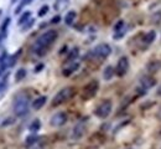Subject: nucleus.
Listing matches in <instances>:
<instances>
[{
    "label": "nucleus",
    "mask_w": 161,
    "mask_h": 149,
    "mask_svg": "<svg viewBox=\"0 0 161 149\" xmlns=\"http://www.w3.org/2000/svg\"><path fill=\"white\" fill-rule=\"evenodd\" d=\"M56 39H57L56 30H47L46 33H44L42 35H40L37 37L34 46H32V51L35 53H37L39 56H42L44 53H46L48 47L56 41Z\"/></svg>",
    "instance_id": "nucleus-1"
},
{
    "label": "nucleus",
    "mask_w": 161,
    "mask_h": 149,
    "mask_svg": "<svg viewBox=\"0 0 161 149\" xmlns=\"http://www.w3.org/2000/svg\"><path fill=\"white\" fill-rule=\"evenodd\" d=\"M29 106H30V98H29L27 93L20 92V93L15 95L14 102H13V109L17 117L25 116L29 112Z\"/></svg>",
    "instance_id": "nucleus-2"
},
{
    "label": "nucleus",
    "mask_w": 161,
    "mask_h": 149,
    "mask_svg": "<svg viewBox=\"0 0 161 149\" xmlns=\"http://www.w3.org/2000/svg\"><path fill=\"white\" fill-rule=\"evenodd\" d=\"M73 96H75V88L73 87H64V88L59 89V91L55 95V97L52 100V106L57 107L64 102L70 101Z\"/></svg>",
    "instance_id": "nucleus-3"
},
{
    "label": "nucleus",
    "mask_w": 161,
    "mask_h": 149,
    "mask_svg": "<svg viewBox=\"0 0 161 149\" xmlns=\"http://www.w3.org/2000/svg\"><path fill=\"white\" fill-rule=\"evenodd\" d=\"M98 89H99V82L97 81V80H93L90 82H88L84 87H83V91L81 93V97L83 101H89L92 100L97 92H98Z\"/></svg>",
    "instance_id": "nucleus-4"
},
{
    "label": "nucleus",
    "mask_w": 161,
    "mask_h": 149,
    "mask_svg": "<svg viewBox=\"0 0 161 149\" xmlns=\"http://www.w3.org/2000/svg\"><path fill=\"white\" fill-rule=\"evenodd\" d=\"M112 108H113V104H112V101L110 100H105L103 101L98 107L95 108L94 111V114L99 118H107L110 112H112Z\"/></svg>",
    "instance_id": "nucleus-5"
},
{
    "label": "nucleus",
    "mask_w": 161,
    "mask_h": 149,
    "mask_svg": "<svg viewBox=\"0 0 161 149\" xmlns=\"http://www.w3.org/2000/svg\"><path fill=\"white\" fill-rule=\"evenodd\" d=\"M110 52H112V49L108 44H99L93 49L92 56L98 57V58H105L110 55Z\"/></svg>",
    "instance_id": "nucleus-6"
},
{
    "label": "nucleus",
    "mask_w": 161,
    "mask_h": 149,
    "mask_svg": "<svg viewBox=\"0 0 161 149\" xmlns=\"http://www.w3.org/2000/svg\"><path fill=\"white\" fill-rule=\"evenodd\" d=\"M66 122H67V114L64 112H57L50 119V124L52 127H62Z\"/></svg>",
    "instance_id": "nucleus-7"
},
{
    "label": "nucleus",
    "mask_w": 161,
    "mask_h": 149,
    "mask_svg": "<svg viewBox=\"0 0 161 149\" xmlns=\"http://www.w3.org/2000/svg\"><path fill=\"white\" fill-rule=\"evenodd\" d=\"M129 70V60L128 57H120L119 61L117 64V67H115V73L119 76V77H123Z\"/></svg>",
    "instance_id": "nucleus-8"
},
{
    "label": "nucleus",
    "mask_w": 161,
    "mask_h": 149,
    "mask_svg": "<svg viewBox=\"0 0 161 149\" xmlns=\"http://www.w3.org/2000/svg\"><path fill=\"white\" fill-rule=\"evenodd\" d=\"M84 126H83V123H78V124H76L75 127H73V129H72V134H71V137H72V139H75V140H78V139H81L82 137H83V134H84Z\"/></svg>",
    "instance_id": "nucleus-9"
},
{
    "label": "nucleus",
    "mask_w": 161,
    "mask_h": 149,
    "mask_svg": "<svg viewBox=\"0 0 161 149\" xmlns=\"http://www.w3.org/2000/svg\"><path fill=\"white\" fill-rule=\"evenodd\" d=\"M46 100L47 97L46 96H41V97H37L36 100H34V102H32V108H34L35 111H39L44 107V104L46 103Z\"/></svg>",
    "instance_id": "nucleus-10"
},
{
    "label": "nucleus",
    "mask_w": 161,
    "mask_h": 149,
    "mask_svg": "<svg viewBox=\"0 0 161 149\" xmlns=\"http://www.w3.org/2000/svg\"><path fill=\"white\" fill-rule=\"evenodd\" d=\"M114 73H115V69H113L112 66H107L104 69V71H103V78L105 81H110L113 78Z\"/></svg>",
    "instance_id": "nucleus-11"
},
{
    "label": "nucleus",
    "mask_w": 161,
    "mask_h": 149,
    "mask_svg": "<svg viewBox=\"0 0 161 149\" xmlns=\"http://www.w3.org/2000/svg\"><path fill=\"white\" fill-rule=\"evenodd\" d=\"M78 67H79V64H78V62H73L71 66H68V67L64 69V70L62 71V73H63V76H70V75H72L75 71H77Z\"/></svg>",
    "instance_id": "nucleus-12"
},
{
    "label": "nucleus",
    "mask_w": 161,
    "mask_h": 149,
    "mask_svg": "<svg viewBox=\"0 0 161 149\" xmlns=\"http://www.w3.org/2000/svg\"><path fill=\"white\" fill-rule=\"evenodd\" d=\"M76 16H77V14H76V11H68L67 14H66V16H64V22H66V25H68V26H71V25H73V22H75V20H76Z\"/></svg>",
    "instance_id": "nucleus-13"
},
{
    "label": "nucleus",
    "mask_w": 161,
    "mask_h": 149,
    "mask_svg": "<svg viewBox=\"0 0 161 149\" xmlns=\"http://www.w3.org/2000/svg\"><path fill=\"white\" fill-rule=\"evenodd\" d=\"M68 0H56V3H55V5H53V8H55V10H57V11H59V10H63V9H66V6L68 5Z\"/></svg>",
    "instance_id": "nucleus-14"
},
{
    "label": "nucleus",
    "mask_w": 161,
    "mask_h": 149,
    "mask_svg": "<svg viewBox=\"0 0 161 149\" xmlns=\"http://www.w3.org/2000/svg\"><path fill=\"white\" fill-rule=\"evenodd\" d=\"M40 128H41L40 119H34V121L31 122V124L29 126V129H30L31 132H37V131H40Z\"/></svg>",
    "instance_id": "nucleus-15"
},
{
    "label": "nucleus",
    "mask_w": 161,
    "mask_h": 149,
    "mask_svg": "<svg viewBox=\"0 0 161 149\" xmlns=\"http://www.w3.org/2000/svg\"><path fill=\"white\" fill-rule=\"evenodd\" d=\"M155 37H156V33L154 31V30H151V31H149V33L145 35V37H144V42H145L146 45H150V44L155 40Z\"/></svg>",
    "instance_id": "nucleus-16"
},
{
    "label": "nucleus",
    "mask_w": 161,
    "mask_h": 149,
    "mask_svg": "<svg viewBox=\"0 0 161 149\" xmlns=\"http://www.w3.org/2000/svg\"><path fill=\"white\" fill-rule=\"evenodd\" d=\"M30 18H31V13L30 11H25L21 16H20V19H19V21H17V24L19 25H22V24H26L29 20H30Z\"/></svg>",
    "instance_id": "nucleus-17"
},
{
    "label": "nucleus",
    "mask_w": 161,
    "mask_h": 149,
    "mask_svg": "<svg viewBox=\"0 0 161 149\" xmlns=\"http://www.w3.org/2000/svg\"><path fill=\"white\" fill-rule=\"evenodd\" d=\"M154 83H155V80H152L150 77H145V78L141 80V84H143V87L145 89L149 88V87H151V86H154Z\"/></svg>",
    "instance_id": "nucleus-18"
},
{
    "label": "nucleus",
    "mask_w": 161,
    "mask_h": 149,
    "mask_svg": "<svg viewBox=\"0 0 161 149\" xmlns=\"http://www.w3.org/2000/svg\"><path fill=\"white\" fill-rule=\"evenodd\" d=\"M78 53H79V50H78L77 47H75V49L70 52V55H68V57H67V62H72L73 60H76L77 56H78Z\"/></svg>",
    "instance_id": "nucleus-19"
},
{
    "label": "nucleus",
    "mask_w": 161,
    "mask_h": 149,
    "mask_svg": "<svg viewBox=\"0 0 161 149\" xmlns=\"http://www.w3.org/2000/svg\"><path fill=\"white\" fill-rule=\"evenodd\" d=\"M26 77V70L25 69H19L17 71H16V73H15V80L16 81H21V80H24Z\"/></svg>",
    "instance_id": "nucleus-20"
},
{
    "label": "nucleus",
    "mask_w": 161,
    "mask_h": 149,
    "mask_svg": "<svg viewBox=\"0 0 161 149\" xmlns=\"http://www.w3.org/2000/svg\"><path fill=\"white\" fill-rule=\"evenodd\" d=\"M31 2H32V0H22V2L20 3V5L16 8V10H15V14H20V13H21V10H22V8H25L26 5H29Z\"/></svg>",
    "instance_id": "nucleus-21"
},
{
    "label": "nucleus",
    "mask_w": 161,
    "mask_h": 149,
    "mask_svg": "<svg viewBox=\"0 0 161 149\" xmlns=\"http://www.w3.org/2000/svg\"><path fill=\"white\" fill-rule=\"evenodd\" d=\"M161 67V62H159V61H155V62H151L149 66H148V69H149V71H151V72H154V71H157Z\"/></svg>",
    "instance_id": "nucleus-22"
},
{
    "label": "nucleus",
    "mask_w": 161,
    "mask_h": 149,
    "mask_svg": "<svg viewBox=\"0 0 161 149\" xmlns=\"http://www.w3.org/2000/svg\"><path fill=\"white\" fill-rule=\"evenodd\" d=\"M37 139H39V137H36V135H30V137H27L26 138V145L29 147V145H31V144H34V143H36L37 142Z\"/></svg>",
    "instance_id": "nucleus-23"
},
{
    "label": "nucleus",
    "mask_w": 161,
    "mask_h": 149,
    "mask_svg": "<svg viewBox=\"0 0 161 149\" xmlns=\"http://www.w3.org/2000/svg\"><path fill=\"white\" fill-rule=\"evenodd\" d=\"M47 13H48V5H44V6H41V8H40V10H39V13H37V15H39L40 18H42V16H45Z\"/></svg>",
    "instance_id": "nucleus-24"
},
{
    "label": "nucleus",
    "mask_w": 161,
    "mask_h": 149,
    "mask_svg": "<svg viewBox=\"0 0 161 149\" xmlns=\"http://www.w3.org/2000/svg\"><path fill=\"white\" fill-rule=\"evenodd\" d=\"M35 24V19H30L26 24H24V26H22V31H27V30Z\"/></svg>",
    "instance_id": "nucleus-25"
},
{
    "label": "nucleus",
    "mask_w": 161,
    "mask_h": 149,
    "mask_svg": "<svg viewBox=\"0 0 161 149\" xmlns=\"http://www.w3.org/2000/svg\"><path fill=\"white\" fill-rule=\"evenodd\" d=\"M9 24H10V18H6V19L4 20V22L2 24V27H0V30H2V33H6V29H8Z\"/></svg>",
    "instance_id": "nucleus-26"
},
{
    "label": "nucleus",
    "mask_w": 161,
    "mask_h": 149,
    "mask_svg": "<svg viewBox=\"0 0 161 149\" xmlns=\"http://www.w3.org/2000/svg\"><path fill=\"white\" fill-rule=\"evenodd\" d=\"M59 20H61V18L57 15V16H55V18H52V20H51V22L52 24H57V22H59Z\"/></svg>",
    "instance_id": "nucleus-27"
},
{
    "label": "nucleus",
    "mask_w": 161,
    "mask_h": 149,
    "mask_svg": "<svg viewBox=\"0 0 161 149\" xmlns=\"http://www.w3.org/2000/svg\"><path fill=\"white\" fill-rule=\"evenodd\" d=\"M41 69H44V65H37V66H36V69H35V72H40V71H41Z\"/></svg>",
    "instance_id": "nucleus-28"
},
{
    "label": "nucleus",
    "mask_w": 161,
    "mask_h": 149,
    "mask_svg": "<svg viewBox=\"0 0 161 149\" xmlns=\"http://www.w3.org/2000/svg\"><path fill=\"white\" fill-rule=\"evenodd\" d=\"M4 37H5V33H2V31H0V44H2V41L4 40Z\"/></svg>",
    "instance_id": "nucleus-29"
},
{
    "label": "nucleus",
    "mask_w": 161,
    "mask_h": 149,
    "mask_svg": "<svg viewBox=\"0 0 161 149\" xmlns=\"http://www.w3.org/2000/svg\"><path fill=\"white\" fill-rule=\"evenodd\" d=\"M13 122H14V119H13V118H9V121L4 122V123H3V126H6V124H9V123H13Z\"/></svg>",
    "instance_id": "nucleus-30"
},
{
    "label": "nucleus",
    "mask_w": 161,
    "mask_h": 149,
    "mask_svg": "<svg viewBox=\"0 0 161 149\" xmlns=\"http://www.w3.org/2000/svg\"><path fill=\"white\" fill-rule=\"evenodd\" d=\"M157 93L161 96V84H160V86H159V88H157Z\"/></svg>",
    "instance_id": "nucleus-31"
}]
</instances>
